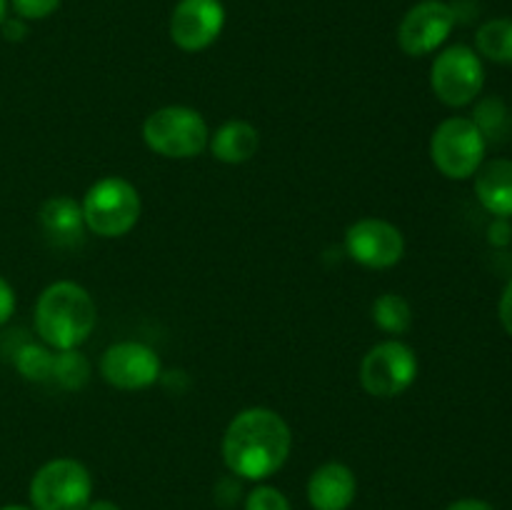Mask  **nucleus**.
Listing matches in <instances>:
<instances>
[{"instance_id":"1","label":"nucleus","mask_w":512,"mask_h":510,"mask_svg":"<svg viewBox=\"0 0 512 510\" xmlns=\"http://www.w3.org/2000/svg\"><path fill=\"white\" fill-rule=\"evenodd\" d=\"M223 460L230 475L240 480H260L278 473L293 450V433L275 410L255 405L235 415L223 433Z\"/></svg>"},{"instance_id":"2","label":"nucleus","mask_w":512,"mask_h":510,"mask_svg":"<svg viewBox=\"0 0 512 510\" xmlns=\"http://www.w3.org/2000/svg\"><path fill=\"white\" fill-rule=\"evenodd\" d=\"M98 305L75 280H55L38 295L33 325L40 343L53 350L80 348L93 335Z\"/></svg>"},{"instance_id":"3","label":"nucleus","mask_w":512,"mask_h":510,"mask_svg":"<svg viewBox=\"0 0 512 510\" xmlns=\"http://www.w3.org/2000/svg\"><path fill=\"white\" fill-rule=\"evenodd\" d=\"M80 208H83L85 228L98 238H123L138 225L143 213L138 188L120 175L95 180L85 190Z\"/></svg>"},{"instance_id":"4","label":"nucleus","mask_w":512,"mask_h":510,"mask_svg":"<svg viewBox=\"0 0 512 510\" xmlns=\"http://www.w3.org/2000/svg\"><path fill=\"white\" fill-rule=\"evenodd\" d=\"M143 140L160 158L190 160L208 150L210 128L195 108L165 105L145 118Z\"/></svg>"},{"instance_id":"5","label":"nucleus","mask_w":512,"mask_h":510,"mask_svg":"<svg viewBox=\"0 0 512 510\" xmlns=\"http://www.w3.org/2000/svg\"><path fill=\"white\" fill-rule=\"evenodd\" d=\"M28 495L33 510H85L93 500V478L80 460L53 458L35 470Z\"/></svg>"},{"instance_id":"6","label":"nucleus","mask_w":512,"mask_h":510,"mask_svg":"<svg viewBox=\"0 0 512 510\" xmlns=\"http://www.w3.org/2000/svg\"><path fill=\"white\" fill-rule=\"evenodd\" d=\"M488 143L473 118L453 115L445 118L430 138V158L433 165L448 180H468L473 178L485 163Z\"/></svg>"},{"instance_id":"7","label":"nucleus","mask_w":512,"mask_h":510,"mask_svg":"<svg viewBox=\"0 0 512 510\" xmlns=\"http://www.w3.org/2000/svg\"><path fill=\"white\" fill-rule=\"evenodd\" d=\"M485 68L475 48L463 43L448 45L430 65V88L448 108H465L483 93Z\"/></svg>"},{"instance_id":"8","label":"nucleus","mask_w":512,"mask_h":510,"mask_svg":"<svg viewBox=\"0 0 512 510\" xmlns=\"http://www.w3.org/2000/svg\"><path fill=\"white\" fill-rule=\"evenodd\" d=\"M418 378V355L408 343L388 338L373 345L360 363V383L373 398L390 400L403 395Z\"/></svg>"},{"instance_id":"9","label":"nucleus","mask_w":512,"mask_h":510,"mask_svg":"<svg viewBox=\"0 0 512 510\" xmlns=\"http://www.w3.org/2000/svg\"><path fill=\"white\" fill-rule=\"evenodd\" d=\"M345 253L370 270H388L405 258V235L383 218H360L345 230Z\"/></svg>"},{"instance_id":"10","label":"nucleus","mask_w":512,"mask_h":510,"mask_svg":"<svg viewBox=\"0 0 512 510\" xmlns=\"http://www.w3.org/2000/svg\"><path fill=\"white\" fill-rule=\"evenodd\" d=\"M458 25L453 5L445 0H420L398 25V45L410 58H423L445 45L453 28Z\"/></svg>"},{"instance_id":"11","label":"nucleus","mask_w":512,"mask_h":510,"mask_svg":"<svg viewBox=\"0 0 512 510\" xmlns=\"http://www.w3.org/2000/svg\"><path fill=\"white\" fill-rule=\"evenodd\" d=\"M100 375L118 390H145L163 373L160 355L140 340H120L100 355Z\"/></svg>"},{"instance_id":"12","label":"nucleus","mask_w":512,"mask_h":510,"mask_svg":"<svg viewBox=\"0 0 512 510\" xmlns=\"http://www.w3.org/2000/svg\"><path fill=\"white\" fill-rule=\"evenodd\" d=\"M225 28V5L220 0H178L170 13L168 33L183 53L208 50Z\"/></svg>"},{"instance_id":"13","label":"nucleus","mask_w":512,"mask_h":510,"mask_svg":"<svg viewBox=\"0 0 512 510\" xmlns=\"http://www.w3.org/2000/svg\"><path fill=\"white\" fill-rule=\"evenodd\" d=\"M305 495L313 510H348L358 495V478L345 463L330 460L310 473Z\"/></svg>"},{"instance_id":"14","label":"nucleus","mask_w":512,"mask_h":510,"mask_svg":"<svg viewBox=\"0 0 512 510\" xmlns=\"http://www.w3.org/2000/svg\"><path fill=\"white\" fill-rule=\"evenodd\" d=\"M38 223L55 248H78L85 238L83 208L70 195H53L38 210Z\"/></svg>"},{"instance_id":"15","label":"nucleus","mask_w":512,"mask_h":510,"mask_svg":"<svg viewBox=\"0 0 512 510\" xmlns=\"http://www.w3.org/2000/svg\"><path fill=\"white\" fill-rule=\"evenodd\" d=\"M473 178L478 203L493 218H512V160H485Z\"/></svg>"},{"instance_id":"16","label":"nucleus","mask_w":512,"mask_h":510,"mask_svg":"<svg viewBox=\"0 0 512 510\" xmlns=\"http://www.w3.org/2000/svg\"><path fill=\"white\" fill-rule=\"evenodd\" d=\"M260 148V133L253 123L248 120H225L223 125L210 133L208 150L213 153L215 160L225 165H243L258 153Z\"/></svg>"},{"instance_id":"17","label":"nucleus","mask_w":512,"mask_h":510,"mask_svg":"<svg viewBox=\"0 0 512 510\" xmlns=\"http://www.w3.org/2000/svg\"><path fill=\"white\" fill-rule=\"evenodd\" d=\"M475 53L498 65H512V18L485 20L475 33Z\"/></svg>"},{"instance_id":"18","label":"nucleus","mask_w":512,"mask_h":510,"mask_svg":"<svg viewBox=\"0 0 512 510\" xmlns=\"http://www.w3.org/2000/svg\"><path fill=\"white\" fill-rule=\"evenodd\" d=\"M473 123L483 133L485 143H505L512 130V115L510 108L498 98V95H488V98L478 100L473 110Z\"/></svg>"},{"instance_id":"19","label":"nucleus","mask_w":512,"mask_h":510,"mask_svg":"<svg viewBox=\"0 0 512 510\" xmlns=\"http://www.w3.org/2000/svg\"><path fill=\"white\" fill-rule=\"evenodd\" d=\"M373 323L393 338L408 333L413 325V308H410L408 298L398 293L378 295L373 303Z\"/></svg>"},{"instance_id":"20","label":"nucleus","mask_w":512,"mask_h":510,"mask_svg":"<svg viewBox=\"0 0 512 510\" xmlns=\"http://www.w3.org/2000/svg\"><path fill=\"white\" fill-rule=\"evenodd\" d=\"M50 380L63 390H80L90 380V363L78 348L73 350H55L53 368H50Z\"/></svg>"},{"instance_id":"21","label":"nucleus","mask_w":512,"mask_h":510,"mask_svg":"<svg viewBox=\"0 0 512 510\" xmlns=\"http://www.w3.org/2000/svg\"><path fill=\"white\" fill-rule=\"evenodd\" d=\"M53 353L55 350L43 343H23L15 350V370H18L25 380L48 383L50 368H53Z\"/></svg>"},{"instance_id":"22","label":"nucleus","mask_w":512,"mask_h":510,"mask_svg":"<svg viewBox=\"0 0 512 510\" xmlns=\"http://www.w3.org/2000/svg\"><path fill=\"white\" fill-rule=\"evenodd\" d=\"M245 510H293L290 500L285 498L283 490L273 488V485H255L248 495H245Z\"/></svg>"},{"instance_id":"23","label":"nucleus","mask_w":512,"mask_h":510,"mask_svg":"<svg viewBox=\"0 0 512 510\" xmlns=\"http://www.w3.org/2000/svg\"><path fill=\"white\" fill-rule=\"evenodd\" d=\"M10 8L23 20H45L60 8V0H10Z\"/></svg>"},{"instance_id":"24","label":"nucleus","mask_w":512,"mask_h":510,"mask_svg":"<svg viewBox=\"0 0 512 510\" xmlns=\"http://www.w3.org/2000/svg\"><path fill=\"white\" fill-rule=\"evenodd\" d=\"M488 243L495 248H508L512 243L510 218H493V223L488 225Z\"/></svg>"},{"instance_id":"25","label":"nucleus","mask_w":512,"mask_h":510,"mask_svg":"<svg viewBox=\"0 0 512 510\" xmlns=\"http://www.w3.org/2000/svg\"><path fill=\"white\" fill-rule=\"evenodd\" d=\"M0 35H3L8 43H23L28 38V20L18 18V15H8L0 25Z\"/></svg>"},{"instance_id":"26","label":"nucleus","mask_w":512,"mask_h":510,"mask_svg":"<svg viewBox=\"0 0 512 510\" xmlns=\"http://www.w3.org/2000/svg\"><path fill=\"white\" fill-rule=\"evenodd\" d=\"M15 313V290L8 280L0 275V325L8 323Z\"/></svg>"},{"instance_id":"27","label":"nucleus","mask_w":512,"mask_h":510,"mask_svg":"<svg viewBox=\"0 0 512 510\" xmlns=\"http://www.w3.org/2000/svg\"><path fill=\"white\" fill-rule=\"evenodd\" d=\"M498 315H500V323H503L505 333H508L512 338V278L508 280V285L503 288V293H500Z\"/></svg>"},{"instance_id":"28","label":"nucleus","mask_w":512,"mask_h":510,"mask_svg":"<svg viewBox=\"0 0 512 510\" xmlns=\"http://www.w3.org/2000/svg\"><path fill=\"white\" fill-rule=\"evenodd\" d=\"M445 510H495L488 500H480V498H460L453 500Z\"/></svg>"},{"instance_id":"29","label":"nucleus","mask_w":512,"mask_h":510,"mask_svg":"<svg viewBox=\"0 0 512 510\" xmlns=\"http://www.w3.org/2000/svg\"><path fill=\"white\" fill-rule=\"evenodd\" d=\"M85 510H120L118 503H113V500H105V498H95L90 500L88 508Z\"/></svg>"},{"instance_id":"30","label":"nucleus","mask_w":512,"mask_h":510,"mask_svg":"<svg viewBox=\"0 0 512 510\" xmlns=\"http://www.w3.org/2000/svg\"><path fill=\"white\" fill-rule=\"evenodd\" d=\"M5 18H8V0H0V25Z\"/></svg>"},{"instance_id":"31","label":"nucleus","mask_w":512,"mask_h":510,"mask_svg":"<svg viewBox=\"0 0 512 510\" xmlns=\"http://www.w3.org/2000/svg\"><path fill=\"white\" fill-rule=\"evenodd\" d=\"M0 510H33V508H28V505H3Z\"/></svg>"}]
</instances>
